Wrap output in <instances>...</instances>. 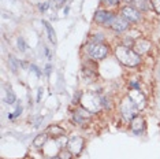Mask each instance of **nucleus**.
Returning <instances> with one entry per match:
<instances>
[{"label": "nucleus", "mask_w": 160, "mask_h": 159, "mask_svg": "<svg viewBox=\"0 0 160 159\" xmlns=\"http://www.w3.org/2000/svg\"><path fill=\"white\" fill-rule=\"evenodd\" d=\"M21 114H22V106H19V104H18L17 108H15V114H14V115H15V117H19Z\"/></svg>", "instance_id": "nucleus-26"}, {"label": "nucleus", "mask_w": 160, "mask_h": 159, "mask_svg": "<svg viewBox=\"0 0 160 159\" xmlns=\"http://www.w3.org/2000/svg\"><path fill=\"white\" fill-rule=\"evenodd\" d=\"M45 133H48L51 136H55V137H60V136H64V129H62L60 126H58V125H52L47 129Z\"/></svg>", "instance_id": "nucleus-16"}, {"label": "nucleus", "mask_w": 160, "mask_h": 159, "mask_svg": "<svg viewBox=\"0 0 160 159\" xmlns=\"http://www.w3.org/2000/svg\"><path fill=\"white\" fill-rule=\"evenodd\" d=\"M82 99L88 100V104H83L82 107L85 108V110H88L89 113H96L101 106V99L97 97V95H94L92 92H88L86 95H82Z\"/></svg>", "instance_id": "nucleus-3"}, {"label": "nucleus", "mask_w": 160, "mask_h": 159, "mask_svg": "<svg viewBox=\"0 0 160 159\" xmlns=\"http://www.w3.org/2000/svg\"><path fill=\"white\" fill-rule=\"evenodd\" d=\"M149 48H151V43L147 41V40H138V41L134 43V51H136L138 55H142V54L148 52Z\"/></svg>", "instance_id": "nucleus-12"}, {"label": "nucleus", "mask_w": 160, "mask_h": 159, "mask_svg": "<svg viewBox=\"0 0 160 159\" xmlns=\"http://www.w3.org/2000/svg\"><path fill=\"white\" fill-rule=\"evenodd\" d=\"M47 141H48V133H41V135L36 136V139L33 140V146L36 148H41L45 146Z\"/></svg>", "instance_id": "nucleus-14"}, {"label": "nucleus", "mask_w": 160, "mask_h": 159, "mask_svg": "<svg viewBox=\"0 0 160 159\" xmlns=\"http://www.w3.org/2000/svg\"><path fill=\"white\" fill-rule=\"evenodd\" d=\"M17 45H18V49H19L21 52H26L28 51V44H26V41L23 40V37H18L17 38Z\"/></svg>", "instance_id": "nucleus-19"}, {"label": "nucleus", "mask_w": 160, "mask_h": 159, "mask_svg": "<svg viewBox=\"0 0 160 159\" xmlns=\"http://www.w3.org/2000/svg\"><path fill=\"white\" fill-rule=\"evenodd\" d=\"M42 25H44V28L47 30V34H48L49 41L52 43V44H56V33H55V30H53V28L51 26V23L48 22V21H42Z\"/></svg>", "instance_id": "nucleus-13"}, {"label": "nucleus", "mask_w": 160, "mask_h": 159, "mask_svg": "<svg viewBox=\"0 0 160 159\" xmlns=\"http://www.w3.org/2000/svg\"><path fill=\"white\" fill-rule=\"evenodd\" d=\"M136 111H137V107L133 104V102L129 99V97H126V99L122 100L121 103V113L123 115V118L127 119V121H132V119L136 117Z\"/></svg>", "instance_id": "nucleus-4"}, {"label": "nucleus", "mask_w": 160, "mask_h": 159, "mask_svg": "<svg viewBox=\"0 0 160 159\" xmlns=\"http://www.w3.org/2000/svg\"><path fill=\"white\" fill-rule=\"evenodd\" d=\"M115 55H116V59H118L122 64H125V66L134 67V66H138V64L141 63L140 55H138L134 49L127 48V47H125V45L116 47Z\"/></svg>", "instance_id": "nucleus-1"}, {"label": "nucleus", "mask_w": 160, "mask_h": 159, "mask_svg": "<svg viewBox=\"0 0 160 159\" xmlns=\"http://www.w3.org/2000/svg\"><path fill=\"white\" fill-rule=\"evenodd\" d=\"M15 102H17V96H15V93L11 91V88H8V89H7V93H6V103L14 104Z\"/></svg>", "instance_id": "nucleus-18"}, {"label": "nucleus", "mask_w": 160, "mask_h": 159, "mask_svg": "<svg viewBox=\"0 0 160 159\" xmlns=\"http://www.w3.org/2000/svg\"><path fill=\"white\" fill-rule=\"evenodd\" d=\"M144 126H145V121L141 115H136V117L130 121V128H132V132L134 135H140V133L144 131Z\"/></svg>", "instance_id": "nucleus-10"}, {"label": "nucleus", "mask_w": 160, "mask_h": 159, "mask_svg": "<svg viewBox=\"0 0 160 159\" xmlns=\"http://www.w3.org/2000/svg\"><path fill=\"white\" fill-rule=\"evenodd\" d=\"M129 25L130 22L126 19L125 17H122V15H115L114 18V21H112V23H111V29H114L115 32H125L127 28H129Z\"/></svg>", "instance_id": "nucleus-8"}, {"label": "nucleus", "mask_w": 160, "mask_h": 159, "mask_svg": "<svg viewBox=\"0 0 160 159\" xmlns=\"http://www.w3.org/2000/svg\"><path fill=\"white\" fill-rule=\"evenodd\" d=\"M127 97L133 102V104L137 107V110H142L145 107V104H147V99H145L144 93L140 89H130Z\"/></svg>", "instance_id": "nucleus-5"}, {"label": "nucleus", "mask_w": 160, "mask_h": 159, "mask_svg": "<svg viewBox=\"0 0 160 159\" xmlns=\"http://www.w3.org/2000/svg\"><path fill=\"white\" fill-rule=\"evenodd\" d=\"M122 17H125L129 22H138L141 19V14L133 6H125L122 8Z\"/></svg>", "instance_id": "nucleus-7"}, {"label": "nucleus", "mask_w": 160, "mask_h": 159, "mask_svg": "<svg viewBox=\"0 0 160 159\" xmlns=\"http://www.w3.org/2000/svg\"><path fill=\"white\" fill-rule=\"evenodd\" d=\"M90 114H92V113H89L88 110H85V108L82 107V108H79L77 113L72 114V121H74L75 124L82 125V124H85V122L90 118Z\"/></svg>", "instance_id": "nucleus-11"}, {"label": "nucleus", "mask_w": 160, "mask_h": 159, "mask_svg": "<svg viewBox=\"0 0 160 159\" xmlns=\"http://www.w3.org/2000/svg\"><path fill=\"white\" fill-rule=\"evenodd\" d=\"M126 2H130V0H126Z\"/></svg>", "instance_id": "nucleus-32"}, {"label": "nucleus", "mask_w": 160, "mask_h": 159, "mask_svg": "<svg viewBox=\"0 0 160 159\" xmlns=\"http://www.w3.org/2000/svg\"><path fill=\"white\" fill-rule=\"evenodd\" d=\"M93 41L94 43H101V41H103V37H101V34H96V36H94Z\"/></svg>", "instance_id": "nucleus-27"}, {"label": "nucleus", "mask_w": 160, "mask_h": 159, "mask_svg": "<svg viewBox=\"0 0 160 159\" xmlns=\"http://www.w3.org/2000/svg\"><path fill=\"white\" fill-rule=\"evenodd\" d=\"M67 147H68V151H70L72 155H78L83 148V139L82 137H78V136L72 137V139L68 140Z\"/></svg>", "instance_id": "nucleus-9"}, {"label": "nucleus", "mask_w": 160, "mask_h": 159, "mask_svg": "<svg viewBox=\"0 0 160 159\" xmlns=\"http://www.w3.org/2000/svg\"><path fill=\"white\" fill-rule=\"evenodd\" d=\"M152 8L155 10L156 14H160V0H151Z\"/></svg>", "instance_id": "nucleus-21"}, {"label": "nucleus", "mask_w": 160, "mask_h": 159, "mask_svg": "<svg viewBox=\"0 0 160 159\" xmlns=\"http://www.w3.org/2000/svg\"><path fill=\"white\" fill-rule=\"evenodd\" d=\"M132 6L134 7L136 10H138V11H147V10L149 8L148 6V0H132Z\"/></svg>", "instance_id": "nucleus-15"}, {"label": "nucleus", "mask_w": 160, "mask_h": 159, "mask_svg": "<svg viewBox=\"0 0 160 159\" xmlns=\"http://www.w3.org/2000/svg\"><path fill=\"white\" fill-rule=\"evenodd\" d=\"M104 3L108 6H116L119 3V0H104Z\"/></svg>", "instance_id": "nucleus-25"}, {"label": "nucleus", "mask_w": 160, "mask_h": 159, "mask_svg": "<svg viewBox=\"0 0 160 159\" xmlns=\"http://www.w3.org/2000/svg\"><path fill=\"white\" fill-rule=\"evenodd\" d=\"M71 152L70 151H60L59 152V158L60 159H71Z\"/></svg>", "instance_id": "nucleus-22"}, {"label": "nucleus", "mask_w": 160, "mask_h": 159, "mask_svg": "<svg viewBox=\"0 0 160 159\" xmlns=\"http://www.w3.org/2000/svg\"><path fill=\"white\" fill-rule=\"evenodd\" d=\"M115 15L112 13H108V11H104V10H99L96 14H94V21L100 25H104V26H110L111 28V23L114 21Z\"/></svg>", "instance_id": "nucleus-6"}, {"label": "nucleus", "mask_w": 160, "mask_h": 159, "mask_svg": "<svg viewBox=\"0 0 160 159\" xmlns=\"http://www.w3.org/2000/svg\"><path fill=\"white\" fill-rule=\"evenodd\" d=\"M30 69H32V71H34V73L38 75V77H40V75L42 74V71L40 70V69H38L37 66H36V64H30Z\"/></svg>", "instance_id": "nucleus-23"}, {"label": "nucleus", "mask_w": 160, "mask_h": 159, "mask_svg": "<svg viewBox=\"0 0 160 159\" xmlns=\"http://www.w3.org/2000/svg\"><path fill=\"white\" fill-rule=\"evenodd\" d=\"M55 159H60V158H59V156H58V158H55Z\"/></svg>", "instance_id": "nucleus-31"}, {"label": "nucleus", "mask_w": 160, "mask_h": 159, "mask_svg": "<svg viewBox=\"0 0 160 159\" xmlns=\"http://www.w3.org/2000/svg\"><path fill=\"white\" fill-rule=\"evenodd\" d=\"M56 143L59 144L60 148H63L64 146H67V144H68V140H67L66 136H60V137H58V139H56Z\"/></svg>", "instance_id": "nucleus-20"}, {"label": "nucleus", "mask_w": 160, "mask_h": 159, "mask_svg": "<svg viewBox=\"0 0 160 159\" xmlns=\"http://www.w3.org/2000/svg\"><path fill=\"white\" fill-rule=\"evenodd\" d=\"M8 63H10V67H11V70L14 71V73H17V70H18V67L21 66V63L19 60H17L15 59V56H12V55H10L8 56Z\"/></svg>", "instance_id": "nucleus-17"}, {"label": "nucleus", "mask_w": 160, "mask_h": 159, "mask_svg": "<svg viewBox=\"0 0 160 159\" xmlns=\"http://www.w3.org/2000/svg\"><path fill=\"white\" fill-rule=\"evenodd\" d=\"M38 8L41 10V11H47V10L49 8V3H48V2H45V3H41V4L38 6Z\"/></svg>", "instance_id": "nucleus-24"}, {"label": "nucleus", "mask_w": 160, "mask_h": 159, "mask_svg": "<svg viewBox=\"0 0 160 159\" xmlns=\"http://www.w3.org/2000/svg\"><path fill=\"white\" fill-rule=\"evenodd\" d=\"M41 96H42V88H40L38 89V93H37V102L41 100Z\"/></svg>", "instance_id": "nucleus-28"}, {"label": "nucleus", "mask_w": 160, "mask_h": 159, "mask_svg": "<svg viewBox=\"0 0 160 159\" xmlns=\"http://www.w3.org/2000/svg\"><path fill=\"white\" fill-rule=\"evenodd\" d=\"M49 71H51V64H47V66H45V73L49 74Z\"/></svg>", "instance_id": "nucleus-29"}, {"label": "nucleus", "mask_w": 160, "mask_h": 159, "mask_svg": "<svg viewBox=\"0 0 160 159\" xmlns=\"http://www.w3.org/2000/svg\"><path fill=\"white\" fill-rule=\"evenodd\" d=\"M89 55L93 58L94 60H101L107 56L108 54V47L103 44V43H93L92 45L88 48Z\"/></svg>", "instance_id": "nucleus-2"}, {"label": "nucleus", "mask_w": 160, "mask_h": 159, "mask_svg": "<svg viewBox=\"0 0 160 159\" xmlns=\"http://www.w3.org/2000/svg\"><path fill=\"white\" fill-rule=\"evenodd\" d=\"M55 2H56V6L59 7V6H62L64 3V0H55Z\"/></svg>", "instance_id": "nucleus-30"}]
</instances>
